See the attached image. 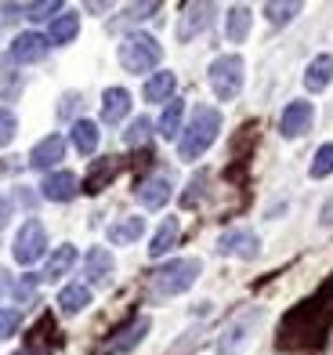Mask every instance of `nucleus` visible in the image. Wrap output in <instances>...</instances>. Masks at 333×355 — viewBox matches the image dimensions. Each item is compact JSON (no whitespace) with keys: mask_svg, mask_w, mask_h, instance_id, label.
Listing matches in <instances>:
<instances>
[{"mask_svg":"<svg viewBox=\"0 0 333 355\" xmlns=\"http://www.w3.org/2000/svg\"><path fill=\"white\" fill-rule=\"evenodd\" d=\"M221 131V112L214 105H199L192 112V120L181 127V138H178V156L181 159H199L203 153L214 145Z\"/></svg>","mask_w":333,"mask_h":355,"instance_id":"1","label":"nucleus"},{"mask_svg":"<svg viewBox=\"0 0 333 355\" xmlns=\"http://www.w3.org/2000/svg\"><path fill=\"white\" fill-rule=\"evenodd\" d=\"M199 272H203L199 257H174V261H167V265H160V268L152 272L149 290H152L156 301L178 297V294H185V290L199 279Z\"/></svg>","mask_w":333,"mask_h":355,"instance_id":"2","label":"nucleus"},{"mask_svg":"<svg viewBox=\"0 0 333 355\" xmlns=\"http://www.w3.org/2000/svg\"><path fill=\"white\" fill-rule=\"evenodd\" d=\"M116 55H120V66L127 73H149V69L160 66L163 47H160V40L149 37V33H127L120 40V51Z\"/></svg>","mask_w":333,"mask_h":355,"instance_id":"3","label":"nucleus"},{"mask_svg":"<svg viewBox=\"0 0 333 355\" xmlns=\"http://www.w3.org/2000/svg\"><path fill=\"white\" fill-rule=\"evenodd\" d=\"M207 80H210V91H214V98H217V102L240 98L243 80H246V62H243L240 55H221V58L210 62Z\"/></svg>","mask_w":333,"mask_h":355,"instance_id":"4","label":"nucleus"},{"mask_svg":"<svg viewBox=\"0 0 333 355\" xmlns=\"http://www.w3.org/2000/svg\"><path fill=\"white\" fill-rule=\"evenodd\" d=\"M264 309H250L243 315H235L217 337V355H243V348L253 341V330L261 327Z\"/></svg>","mask_w":333,"mask_h":355,"instance_id":"5","label":"nucleus"},{"mask_svg":"<svg viewBox=\"0 0 333 355\" xmlns=\"http://www.w3.org/2000/svg\"><path fill=\"white\" fill-rule=\"evenodd\" d=\"M44 250H47V229L37 218H29L19 229V236H15L11 254H15V261H19V265H33V261L44 257Z\"/></svg>","mask_w":333,"mask_h":355,"instance_id":"6","label":"nucleus"},{"mask_svg":"<svg viewBox=\"0 0 333 355\" xmlns=\"http://www.w3.org/2000/svg\"><path fill=\"white\" fill-rule=\"evenodd\" d=\"M217 254H232V257H243V261H253L261 254V239L253 229H225L217 239Z\"/></svg>","mask_w":333,"mask_h":355,"instance_id":"7","label":"nucleus"},{"mask_svg":"<svg viewBox=\"0 0 333 355\" xmlns=\"http://www.w3.org/2000/svg\"><path fill=\"white\" fill-rule=\"evenodd\" d=\"M312 120H315V105L305 102V98H297V102H290L287 109H282L279 131H282V138H300V135L312 131Z\"/></svg>","mask_w":333,"mask_h":355,"instance_id":"8","label":"nucleus"},{"mask_svg":"<svg viewBox=\"0 0 333 355\" xmlns=\"http://www.w3.org/2000/svg\"><path fill=\"white\" fill-rule=\"evenodd\" d=\"M47 51H51V44H47L44 33H19L11 44V51L8 58L11 62H19V66H33V62H44Z\"/></svg>","mask_w":333,"mask_h":355,"instance_id":"9","label":"nucleus"},{"mask_svg":"<svg viewBox=\"0 0 333 355\" xmlns=\"http://www.w3.org/2000/svg\"><path fill=\"white\" fill-rule=\"evenodd\" d=\"M76 192H80V178L73 171H55L40 182V196L51 203H69V200H76Z\"/></svg>","mask_w":333,"mask_h":355,"instance_id":"10","label":"nucleus"},{"mask_svg":"<svg viewBox=\"0 0 333 355\" xmlns=\"http://www.w3.org/2000/svg\"><path fill=\"white\" fill-rule=\"evenodd\" d=\"M138 203L145 207V211H160V207H167V200L174 196V185H170V178L167 174H149L145 182L138 185Z\"/></svg>","mask_w":333,"mask_h":355,"instance_id":"11","label":"nucleus"},{"mask_svg":"<svg viewBox=\"0 0 333 355\" xmlns=\"http://www.w3.org/2000/svg\"><path fill=\"white\" fill-rule=\"evenodd\" d=\"M210 22H214V4H185L181 22H178V40H181V44L196 40Z\"/></svg>","mask_w":333,"mask_h":355,"instance_id":"12","label":"nucleus"},{"mask_svg":"<svg viewBox=\"0 0 333 355\" xmlns=\"http://www.w3.org/2000/svg\"><path fill=\"white\" fill-rule=\"evenodd\" d=\"M66 156V138L62 135H47L33 145V153H29V167L33 171H51L58 159Z\"/></svg>","mask_w":333,"mask_h":355,"instance_id":"13","label":"nucleus"},{"mask_svg":"<svg viewBox=\"0 0 333 355\" xmlns=\"http://www.w3.org/2000/svg\"><path fill=\"white\" fill-rule=\"evenodd\" d=\"M131 112V91L127 87H105L102 94V120L105 123H120Z\"/></svg>","mask_w":333,"mask_h":355,"instance_id":"14","label":"nucleus"},{"mask_svg":"<svg viewBox=\"0 0 333 355\" xmlns=\"http://www.w3.org/2000/svg\"><path fill=\"white\" fill-rule=\"evenodd\" d=\"M333 84V55L323 51V55H315L308 62V69H305V87L308 91H326Z\"/></svg>","mask_w":333,"mask_h":355,"instance_id":"15","label":"nucleus"},{"mask_svg":"<svg viewBox=\"0 0 333 355\" xmlns=\"http://www.w3.org/2000/svg\"><path fill=\"white\" fill-rule=\"evenodd\" d=\"M113 268H116V261H113V254H109L105 247L87 250V257H84V276H87L91 283H105L109 276H113Z\"/></svg>","mask_w":333,"mask_h":355,"instance_id":"16","label":"nucleus"},{"mask_svg":"<svg viewBox=\"0 0 333 355\" xmlns=\"http://www.w3.org/2000/svg\"><path fill=\"white\" fill-rule=\"evenodd\" d=\"M76 33H80V15L76 11H62L58 19H51V29H47V44H73Z\"/></svg>","mask_w":333,"mask_h":355,"instance_id":"17","label":"nucleus"},{"mask_svg":"<svg viewBox=\"0 0 333 355\" xmlns=\"http://www.w3.org/2000/svg\"><path fill=\"white\" fill-rule=\"evenodd\" d=\"M76 265V247L73 243H62L51 257H47V265H44V279H51L58 283L62 276H69V268Z\"/></svg>","mask_w":333,"mask_h":355,"instance_id":"18","label":"nucleus"},{"mask_svg":"<svg viewBox=\"0 0 333 355\" xmlns=\"http://www.w3.org/2000/svg\"><path fill=\"white\" fill-rule=\"evenodd\" d=\"M145 232V218H120L116 225H109V243L113 247H131L134 239Z\"/></svg>","mask_w":333,"mask_h":355,"instance_id":"19","label":"nucleus"},{"mask_svg":"<svg viewBox=\"0 0 333 355\" xmlns=\"http://www.w3.org/2000/svg\"><path fill=\"white\" fill-rule=\"evenodd\" d=\"M174 87H178V76H174L170 69H160V73H152L145 80V87H141V94H145V102H167Z\"/></svg>","mask_w":333,"mask_h":355,"instance_id":"20","label":"nucleus"},{"mask_svg":"<svg viewBox=\"0 0 333 355\" xmlns=\"http://www.w3.org/2000/svg\"><path fill=\"white\" fill-rule=\"evenodd\" d=\"M69 138H73V145H76V153L91 156L94 149H98V141H102V131H98V123H94V120H76L73 131H69Z\"/></svg>","mask_w":333,"mask_h":355,"instance_id":"21","label":"nucleus"},{"mask_svg":"<svg viewBox=\"0 0 333 355\" xmlns=\"http://www.w3.org/2000/svg\"><path fill=\"white\" fill-rule=\"evenodd\" d=\"M178 236H181V225H178V218H167L160 229H156V236H152V243H149V257H163V254H170L174 250V243H178Z\"/></svg>","mask_w":333,"mask_h":355,"instance_id":"22","label":"nucleus"},{"mask_svg":"<svg viewBox=\"0 0 333 355\" xmlns=\"http://www.w3.org/2000/svg\"><path fill=\"white\" fill-rule=\"evenodd\" d=\"M87 304H91V290H87L84 283H69V286L58 294V309H62V315H80Z\"/></svg>","mask_w":333,"mask_h":355,"instance_id":"23","label":"nucleus"},{"mask_svg":"<svg viewBox=\"0 0 333 355\" xmlns=\"http://www.w3.org/2000/svg\"><path fill=\"white\" fill-rule=\"evenodd\" d=\"M250 22H253L250 8L235 4V8L228 11V22H225V33H228V40H232V44H243V40L250 37Z\"/></svg>","mask_w":333,"mask_h":355,"instance_id":"24","label":"nucleus"},{"mask_svg":"<svg viewBox=\"0 0 333 355\" xmlns=\"http://www.w3.org/2000/svg\"><path fill=\"white\" fill-rule=\"evenodd\" d=\"M149 327H152V322H149V315H138V319H134L127 330H120V337L113 341V348H116V352H131V348H138L141 341H145Z\"/></svg>","mask_w":333,"mask_h":355,"instance_id":"25","label":"nucleus"},{"mask_svg":"<svg viewBox=\"0 0 333 355\" xmlns=\"http://www.w3.org/2000/svg\"><path fill=\"white\" fill-rule=\"evenodd\" d=\"M181 116H185V102H167L163 116H160V135L163 138H174L181 131Z\"/></svg>","mask_w":333,"mask_h":355,"instance_id":"26","label":"nucleus"},{"mask_svg":"<svg viewBox=\"0 0 333 355\" xmlns=\"http://www.w3.org/2000/svg\"><path fill=\"white\" fill-rule=\"evenodd\" d=\"M300 15V4H264V19H268V26H287V22H294Z\"/></svg>","mask_w":333,"mask_h":355,"instance_id":"27","label":"nucleus"},{"mask_svg":"<svg viewBox=\"0 0 333 355\" xmlns=\"http://www.w3.org/2000/svg\"><path fill=\"white\" fill-rule=\"evenodd\" d=\"M308 174H312V178H326V174H333V141L319 145V153H315Z\"/></svg>","mask_w":333,"mask_h":355,"instance_id":"28","label":"nucleus"},{"mask_svg":"<svg viewBox=\"0 0 333 355\" xmlns=\"http://www.w3.org/2000/svg\"><path fill=\"white\" fill-rule=\"evenodd\" d=\"M149 135H152L149 116H138V120H131V127L123 131V145H141V141H149Z\"/></svg>","mask_w":333,"mask_h":355,"instance_id":"29","label":"nucleus"},{"mask_svg":"<svg viewBox=\"0 0 333 355\" xmlns=\"http://www.w3.org/2000/svg\"><path fill=\"white\" fill-rule=\"evenodd\" d=\"M22 11H26V19H33V22H40V19H58V15L66 11V8H62L58 0H47V4H26Z\"/></svg>","mask_w":333,"mask_h":355,"instance_id":"30","label":"nucleus"},{"mask_svg":"<svg viewBox=\"0 0 333 355\" xmlns=\"http://www.w3.org/2000/svg\"><path fill=\"white\" fill-rule=\"evenodd\" d=\"M113 174H116V159H113V156H105L102 171H98V167L91 171V178H87V192H102V185H105Z\"/></svg>","mask_w":333,"mask_h":355,"instance_id":"31","label":"nucleus"},{"mask_svg":"<svg viewBox=\"0 0 333 355\" xmlns=\"http://www.w3.org/2000/svg\"><path fill=\"white\" fill-rule=\"evenodd\" d=\"M37 286H40V276H33V272H29V276H22L19 283H15V290H11V294H15V301H33L37 297Z\"/></svg>","mask_w":333,"mask_h":355,"instance_id":"32","label":"nucleus"},{"mask_svg":"<svg viewBox=\"0 0 333 355\" xmlns=\"http://www.w3.org/2000/svg\"><path fill=\"white\" fill-rule=\"evenodd\" d=\"M15 131H19V116H15L11 109H0V149H4V145H11Z\"/></svg>","mask_w":333,"mask_h":355,"instance_id":"33","label":"nucleus"},{"mask_svg":"<svg viewBox=\"0 0 333 355\" xmlns=\"http://www.w3.org/2000/svg\"><path fill=\"white\" fill-rule=\"evenodd\" d=\"M19 327H22V312L19 309H0V341L11 337Z\"/></svg>","mask_w":333,"mask_h":355,"instance_id":"34","label":"nucleus"},{"mask_svg":"<svg viewBox=\"0 0 333 355\" xmlns=\"http://www.w3.org/2000/svg\"><path fill=\"white\" fill-rule=\"evenodd\" d=\"M203 185H207V171H203V174H196L192 182H188V192H185V196H181V203H185V207H192V203L199 200V192H203Z\"/></svg>","mask_w":333,"mask_h":355,"instance_id":"35","label":"nucleus"},{"mask_svg":"<svg viewBox=\"0 0 333 355\" xmlns=\"http://www.w3.org/2000/svg\"><path fill=\"white\" fill-rule=\"evenodd\" d=\"M156 11H160V4H131L123 19L127 22H141V19H149V15H156Z\"/></svg>","mask_w":333,"mask_h":355,"instance_id":"36","label":"nucleus"},{"mask_svg":"<svg viewBox=\"0 0 333 355\" xmlns=\"http://www.w3.org/2000/svg\"><path fill=\"white\" fill-rule=\"evenodd\" d=\"M76 109H80V94L69 91L66 98H62V105H58V116H69V112H76Z\"/></svg>","mask_w":333,"mask_h":355,"instance_id":"37","label":"nucleus"},{"mask_svg":"<svg viewBox=\"0 0 333 355\" xmlns=\"http://www.w3.org/2000/svg\"><path fill=\"white\" fill-rule=\"evenodd\" d=\"M8 221H11V196H4V192H0V229H4Z\"/></svg>","mask_w":333,"mask_h":355,"instance_id":"38","label":"nucleus"},{"mask_svg":"<svg viewBox=\"0 0 333 355\" xmlns=\"http://www.w3.org/2000/svg\"><path fill=\"white\" fill-rule=\"evenodd\" d=\"M319 221H323V225H333V196L323 203V214H319Z\"/></svg>","mask_w":333,"mask_h":355,"instance_id":"39","label":"nucleus"},{"mask_svg":"<svg viewBox=\"0 0 333 355\" xmlns=\"http://www.w3.org/2000/svg\"><path fill=\"white\" fill-rule=\"evenodd\" d=\"M15 355H51L47 348H40V345H26L22 352H15Z\"/></svg>","mask_w":333,"mask_h":355,"instance_id":"40","label":"nucleus"},{"mask_svg":"<svg viewBox=\"0 0 333 355\" xmlns=\"http://www.w3.org/2000/svg\"><path fill=\"white\" fill-rule=\"evenodd\" d=\"M4 290H8V272L0 268V294H4Z\"/></svg>","mask_w":333,"mask_h":355,"instance_id":"41","label":"nucleus"}]
</instances>
